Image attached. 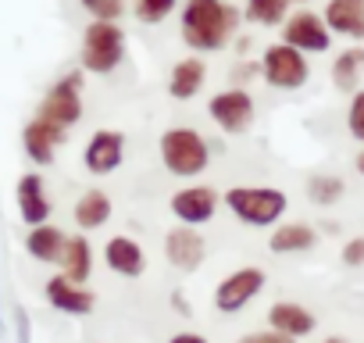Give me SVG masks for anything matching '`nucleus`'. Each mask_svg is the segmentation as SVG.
Segmentation results:
<instances>
[{"label":"nucleus","mask_w":364,"mask_h":343,"mask_svg":"<svg viewBox=\"0 0 364 343\" xmlns=\"http://www.w3.org/2000/svg\"><path fill=\"white\" fill-rule=\"evenodd\" d=\"M240 8L229 0H182L178 33L193 54H218L240 36Z\"/></svg>","instance_id":"obj_1"},{"label":"nucleus","mask_w":364,"mask_h":343,"mask_svg":"<svg viewBox=\"0 0 364 343\" xmlns=\"http://www.w3.org/2000/svg\"><path fill=\"white\" fill-rule=\"evenodd\" d=\"M157 150H161L164 168L171 172L175 179H190L193 183L197 176H204L208 164H211V143L193 125H171V129H164L161 139H157Z\"/></svg>","instance_id":"obj_2"},{"label":"nucleus","mask_w":364,"mask_h":343,"mask_svg":"<svg viewBox=\"0 0 364 343\" xmlns=\"http://www.w3.org/2000/svg\"><path fill=\"white\" fill-rule=\"evenodd\" d=\"M222 204L247 229H272L289 211V197L275 186H229L222 194Z\"/></svg>","instance_id":"obj_3"},{"label":"nucleus","mask_w":364,"mask_h":343,"mask_svg":"<svg viewBox=\"0 0 364 343\" xmlns=\"http://www.w3.org/2000/svg\"><path fill=\"white\" fill-rule=\"evenodd\" d=\"M125 29L118 22H90L82 33V54H79V68L86 75H111L122 68L125 61Z\"/></svg>","instance_id":"obj_4"},{"label":"nucleus","mask_w":364,"mask_h":343,"mask_svg":"<svg viewBox=\"0 0 364 343\" xmlns=\"http://www.w3.org/2000/svg\"><path fill=\"white\" fill-rule=\"evenodd\" d=\"M257 61H261V79H264L272 90L293 93V90L307 86V79H311V61H307V54H300L296 47H289V43H282V40H279V43H268Z\"/></svg>","instance_id":"obj_5"},{"label":"nucleus","mask_w":364,"mask_h":343,"mask_svg":"<svg viewBox=\"0 0 364 343\" xmlns=\"http://www.w3.org/2000/svg\"><path fill=\"white\" fill-rule=\"evenodd\" d=\"M82 83H86V72L82 68H72L65 72L40 100V118L61 125V129H72L79 118H82Z\"/></svg>","instance_id":"obj_6"},{"label":"nucleus","mask_w":364,"mask_h":343,"mask_svg":"<svg viewBox=\"0 0 364 343\" xmlns=\"http://www.w3.org/2000/svg\"><path fill=\"white\" fill-rule=\"evenodd\" d=\"M208 115H211V122H215L222 132H229V136H243V132L254 125L257 104H254L250 90L229 86V90L211 93V100H208Z\"/></svg>","instance_id":"obj_7"},{"label":"nucleus","mask_w":364,"mask_h":343,"mask_svg":"<svg viewBox=\"0 0 364 343\" xmlns=\"http://www.w3.org/2000/svg\"><path fill=\"white\" fill-rule=\"evenodd\" d=\"M264 286H268L264 268L243 265V268L229 272V275L215 286V307H218L222 315H240L250 300H257V297L264 293Z\"/></svg>","instance_id":"obj_8"},{"label":"nucleus","mask_w":364,"mask_h":343,"mask_svg":"<svg viewBox=\"0 0 364 343\" xmlns=\"http://www.w3.org/2000/svg\"><path fill=\"white\" fill-rule=\"evenodd\" d=\"M218 190L215 186H204V183H186V186H178L171 197H168V211L178 226H208L215 215H218Z\"/></svg>","instance_id":"obj_9"},{"label":"nucleus","mask_w":364,"mask_h":343,"mask_svg":"<svg viewBox=\"0 0 364 343\" xmlns=\"http://www.w3.org/2000/svg\"><path fill=\"white\" fill-rule=\"evenodd\" d=\"M282 43H289V47H296L300 54H325L328 47H332V33H328V26H325V19L318 15V11H311V8H296V11H289L286 15V22H282Z\"/></svg>","instance_id":"obj_10"},{"label":"nucleus","mask_w":364,"mask_h":343,"mask_svg":"<svg viewBox=\"0 0 364 343\" xmlns=\"http://www.w3.org/2000/svg\"><path fill=\"white\" fill-rule=\"evenodd\" d=\"M164 258L175 272H197L208 258V240L193 226H175L164 233Z\"/></svg>","instance_id":"obj_11"},{"label":"nucleus","mask_w":364,"mask_h":343,"mask_svg":"<svg viewBox=\"0 0 364 343\" xmlns=\"http://www.w3.org/2000/svg\"><path fill=\"white\" fill-rule=\"evenodd\" d=\"M125 161V132L118 129H97L82 147V164L90 176H111Z\"/></svg>","instance_id":"obj_12"},{"label":"nucleus","mask_w":364,"mask_h":343,"mask_svg":"<svg viewBox=\"0 0 364 343\" xmlns=\"http://www.w3.org/2000/svg\"><path fill=\"white\" fill-rule=\"evenodd\" d=\"M15 201H18V215H22V222H26L29 229L50 222L54 201H50V194H47V183H43L40 172H26V176L18 179V186H15Z\"/></svg>","instance_id":"obj_13"},{"label":"nucleus","mask_w":364,"mask_h":343,"mask_svg":"<svg viewBox=\"0 0 364 343\" xmlns=\"http://www.w3.org/2000/svg\"><path fill=\"white\" fill-rule=\"evenodd\" d=\"M43 297H47V304H50L54 311L75 315V318H82V315H90V311L97 307V297H93L86 286H79V283H72V279H65V275H50L47 286H43Z\"/></svg>","instance_id":"obj_14"},{"label":"nucleus","mask_w":364,"mask_h":343,"mask_svg":"<svg viewBox=\"0 0 364 343\" xmlns=\"http://www.w3.org/2000/svg\"><path fill=\"white\" fill-rule=\"evenodd\" d=\"M104 265H107V272H114L122 279H139L146 272V250L132 236H111L104 243Z\"/></svg>","instance_id":"obj_15"},{"label":"nucleus","mask_w":364,"mask_h":343,"mask_svg":"<svg viewBox=\"0 0 364 343\" xmlns=\"http://www.w3.org/2000/svg\"><path fill=\"white\" fill-rule=\"evenodd\" d=\"M65 136H68V129H61V125H54V122H47V118L36 115V118L26 125V132H22V147H26V154H29L36 164H54L58 147L65 143Z\"/></svg>","instance_id":"obj_16"},{"label":"nucleus","mask_w":364,"mask_h":343,"mask_svg":"<svg viewBox=\"0 0 364 343\" xmlns=\"http://www.w3.org/2000/svg\"><path fill=\"white\" fill-rule=\"evenodd\" d=\"M268 329H275V332H282L289 339H304V336H311L318 329V318H314L311 307H304L296 300H275L268 307Z\"/></svg>","instance_id":"obj_17"},{"label":"nucleus","mask_w":364,"mask_h":343,"mask_svg":"<svg viewBox=\"0 0 364 343\" xmlns=\"http://www.w3.org/2000/svg\"><path fill=\"white\" fill-rule=\"evenodd\" d=\"M321 19L332 36L364 43V0H328Z\"/></svg>","instance_id":"obj_18"},{"label":"nucleus","mask_w":364,"mask_h":343,"mask_svg":"<svg viewBox=\"0 0 364 343\" xmlns=\"http://www.w3.org/2000/svg\"><path fill=\"white\" fill-rule=\"evenodd\" d=\"M204 83H208V61L190 54V58H182V61L171 65V72H168V97L171 100H193L204 90Z\"/></svg>","instance_id":"obj_19"},{"label":"nucleus","mask_w":364,"mask_h":343,"mask_svg":"<svg viewBox=\"0 0 364 343\" xmlns=\"http://www.w3.org/2000/svg\"><path fill=\"white\" fill-rule=\"evenodd\" d=\"M318 247V229L311 222H279L272 226V236H268V250L272 254H307Z\"/></svg>","instance_id":"obj_20"},{"label":"nucleus","mask_w":364,"mask_h":343,"mask_svg":"<svg viewBox=\"0 0 364 343\" xmlns=\"http://www.w3.org/2000/svg\"><path fill=\"white\" fill-rule=\"evenodd\" d=\"M111 215H114V204H111V197H107V190H86L79 201H75V208H72V218H75V226L82 229V233H90V229H104L107 222H111Z\"/></svg>","instance_id":"obj_21"},{"label":"nucleus","mask_w":364,"mask_h":343,"mask_svg":"<svg viewBox=\"0 0 364 343\" xmlns=\"http://www.w3.org/2000/svg\"><path fill=\"white\" fill-rule=\"evenodd\" d=\"M58 265H61V275H65V279L86 286L90 275H93V243H90L82 233L68 236V240H65V254H61Z\"/></svg>","instance_id":"obj_22"},{"label":"nucleus","mask_w":364,"mask_h":343,"mask_svg":"<svg viewBox=\"0 0 364 343\" xmlns=\"http://www.w3.org/2000/svg\"><path fill=\"white\" fill-rule=\"evenodd\" d=\"M65 229H58L54 222H43V226H33L29 236H26V250L33 261H43V265H58L61 254H65Z\"/></svg>","instance_id":"obj_23"},{"label":"nucleus","mask_w":364,"mask_h":343,"mask_svg":"<svg viewBox=\"0 0 364 343\" xmlns=\"http://www.w3.org/2000/svg\"><path fill=\"white\" fill-rule=\"evenodd\" d=\"M360 75H364V43H353L346 51H339L332 58V68H328V79L339 93H353L360 90Z\"/></svg>","instance_id":"obj_24"},{"label":"nucleus","mask_w":364,"mask_h":343,"mask_svg":"<svg viewBox=\"0 0 364 343\" xmlns=\"http://www.w3.org/2000/svg\"><path fill=\"white\" fill-rule=\"evenodd\" d=\"M304 190H307V201H311V204H318V208H332V204L343 201L346 183H343L339 176H332V172H314V176L304 183Z\"/></svg>","instance_id":"obj_25"},{"label":"nucleus","mask_w":364,"mask_h":343,"mask_svg":"<svg viewBox=\"0 0 364 343\" xmlns=\"http://www.w3.org/2000/svg\"><path fill=\"white\" fill-rule=\"evenodd\" d=\"M286 15H289V0H247V8H243V19L264 29H279Z\"/></svg>","instance_id":"obj_26"},{"label":"nucleus","mask_w":364,"mask_h":343,"mask_svg":"<svg viewBox=\"0 0 364 343\" xmlns=\"http://www.w3.org/2000/svg\"><path fill=\"white\" fill-rule=\"evenodd\" d=\"M175 8H178V0H136V19H139L143 26H157V22H164Z\"/></svg>","instance_id":"obj_27"},{"label":"nucleus","mask_w":364,"mask_h":343,"mask_svg":"<svg viewBox=\"0 0 364 343\" xmlns=\"http://www.w3.org/2000/svg\"><path fill=\"white\" fill-rule=\"evenodd\" d=\"M93 22H118L125 15V0H79Z\"/></svg>","instance_id":"obj_28"},{"label":"nucleus","mask_w":364,"mask_h":343,"mask_svg":"<svg viewBox=\"0 0 364 343\" xmlns=\"http://www.w3.org/2000/svg\"><path fill=\"white\" fill-rule=\"evenodd\" d=\"M346 132L364 143V90H353L350 93V104H346Z\"/></svg>","instance_id":"obj_29"},{"label":"nucleus","mask_w":364,"mask_h":343,"mask_svg":"<svg viewBox=\"0 0 364 343\" xmlns=\"http://www.w3.org/2000/svg\"><path fill=\"white\" fill-rule=\"evenodd\" d=\"M257 75H261V61L240 58V61L232 65V72H229V83H232V86H240V90H247V86H250Z\"/></svg>","instance_id":"obj_30"},{"label":"nucleus","mask_w":364,"mask_h":343,"mask_svg":"<svg viewBox=\"0 0 364 343\" xmlns=\"http://www.w3.org/2000/svg\"><path fill=\"white\" fill-rule=\"evenodd\" d=\"M339 261H343L346 268H364V233H360V236H350V240L343 243Z\"/></svg>","instance_id":"obj_31"},{"label":"nucleus","mask_w":364,"mask_h":343,"mask_svg":"<svg viewBox=\"0 0 364 343\" xmlns=\"http://www.w3.org/2000/svg\"><path fill=\"white\" fill-rule=\"evenodd\" d=\"M236 343H296V339H289V336H282L275 329H261V332H243Z\"/></svg>","instance_id":"obj_32"},{"label":"nucleus","mask_w":364,"mask_h":343,"mask_svg":"<svg viewBox=\"0 0 364 343\" xmlns=\"http://www.w3.org/2000/svg\"><path fill=\"white\" fill-rule=\"evenodd\" d=\"M168 343H208V336H200V332H193V329H182V332H175Z\"/></svg>","instance_id":"obj_33"},{"label":"nucleus","mask_w":364,"mask_h":343,"mask_svg":"<svg viewBox=\"0 0 364 343\" xmlns=\"http://www.w3.org/2000/svg\"><path fill=\"white\" fill-rule=\"evenodd\" d=\"M171 307H175L178 315H193V311H190V304H186V297H182V293H171Z\"/></svg>","instance_id":"obj_34"},{"label":"nucleus","mask_w":364,"mask_h":343,"mask_svg":"<svg viewBox=\"0 0 364 343\" xmlns=\"http://www.w3.org/2000/svg\"><path fill=\"white\" fill-rule=\"evenodd\" d=\"M353 168H357V172H360V176H364V147L357 150V157H353Z\"/></svg>","instance_id":"obj_35"},{"label":"nucleus","mask_w":364,"mask_h":343,"mask_svg":"<svg viewBox=\"0 0 364 343\" xmlns=\"http://www.w3.org/2000/svg\"><path fill=\"white\" fill-rule=\"evenodd\" d=\"M247 47H250V40H247V36H236V51H240V54H243V51H247Z\"/></svg>","instance_id":"obj_36"},{"label":"nucleus","mask_w":364,"mask_h":343,"mask_svg":"<svg viewBox=\"0 0 364 343\" xmlns=\"http://www.w3.org/2000/svg\"><path fill=\"white\" fill-rule=\"evenodd\" d=\"M321 343H346V339H343V336H325Z\"/></svg>","instance_id":"obj_37"},{"label":"nucleus","mask_w":364,"mask_h":343,"mask_svg":"<svg viewBox=\"0 0 364 343\" xmlns=\"http://www.w3.org/2000/svg\"><path fill=\"white\" fill-rule=\"evenodd\" d=\"M289 4H300V8H307V0H289Z\"/></svg>","instance_id":"obj_38"}]
</instances>
